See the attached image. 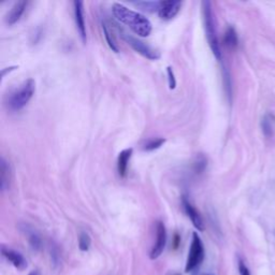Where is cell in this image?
I'll use <instances>...</instances> for the list:
<instances>
[{"label": "cell", "mask_w": 275, "mask_h": 275, "mask_svg": "<svg viewBox=\"0 0 275 275\" xmlns=\"http://www.w3.org/2000/svg\"><path fill=\"white\" fill-rule=\"evenodd\" d=\"M112 12L118 22L128 26L132 32L140 37H148L153 29L151 23L147 17L139 12L130 10L124 5L114 4L112 7Z\"/></svg>", "instance_id": "1"}, {"label": "cell", "mask_w": 275, "mask_h": 275, "mask_svg": "<svg viewBox=\"0 0 275 275\" xmlns=\"http://www.w3.org/2000/svg\"><path fill=\"white\" fill-rule=\"evenodd\" d=\"M36 91V82L33 79L26 80L20 87L9 95L7 106L9 110L16 112L22 110L29 102Z\"/></svg>", "instance_id": "2"}, {"label": "cell", "mask_w": 275, "mask_h": 275, "mask_svg": "<svg viewBox=\"0 0 275 275\" xmlns=\"http://www.w3.org/2000/svg\"><path fill=\"white\" fill-rule=\"evenodd\" d=\"M202 12H203V22H204V29L206 34V39L208 44H210L211 50L214 54L215 57L218 60H222V52L220 43H218L216 29H215V23H214V15L212 10V4L210 2L202 3Z\"/></svg>", "instance_id": "3"}, {"label": "cell", "mask_w": 275, "mask_h": 275, "mask_svg": "<svg viewBox=\"0 0 275 275\" xmlns=\"http://www.w3.org/2000/svg\"><path fill=\"white\" fill-rule=\"evenodd\" d=\"M203 259H204V246H203L202 240L200 239V236L198 235L197 232H194L185 271L187 273L194 271L201 264Z\"/></svg>", "instance_id": "4"}, {"label": "cell", "mask_w": 275, "mask_h": 275, "mask_svg": "<svg viewBox=\"0 0 275 275\" xmlns=\"http://www.w3.org/2000/svg\"><path fill=\"white\" fill-rule=\"evenodd\" d=\"M120 34H121L123 39H124L132 47V49H134L136 52H138L139 54H141L142 56H144V57L150 60H157L160 58V53L158 51L153 49L151 46L147 45L143 41L139 40L138 38L131 36L123 30H120Z\"/></svg>", "instance_id": "5"}, {"label": "cell", "mask_w": 275, "mask_h": 275, "mask_svg": "<svg viewBox=\"0 0 275 275\" xmlns=\"http://www.w3.org/2000/svg\"><path fill=\"white\" fill-rule=\"evenodd\" d=\"M167 243V231L163 222H157L156 224V242L149 253V258L151 260L157 259L163 254Z\"/></svg>", "instance_id": "6"}, {"label": "cell", "mask_w": 275, "mask_h": 275, "mask_svg": "<svg viewBox=\"0 0 275 275\" xmlns=\"http://www.w3.org/2000/svg\"><path fill=\"white\" fill-rule=\"evenodd\" d=\"M182 7V2L177 0H166V2H159L158 14L163 20L169 21L179 12Z\"/></svg>", "instance_id": "7"}, {"label": "cell", "mask_w": 275, "mask_h": 275, "mask_svg": "<svg viewBox=\"0 0 275 275\" xmlns=\"http://www.w3.org/2000/svg\"><path fill=\"white\" fill-rule=\"evenodd\" d=\"M182 204H183L185 213L187 214V216L189 218H191L193 225L196 227V228L199 231H203L204 230V224H203L202 217H201L200 214H199V212L196 210L195 206L191 202H189L187 197L184 196L182 198Z\"/></svg>", "instance_id": "8"}, {"label": "cell", "mask_w": 275, "mask_h": 275, "mask_svg": "<svg viewBox=\"0 0 275 275\" xmlns=\"http://www.w3.org/2000/svg\"><path fill=\"white\" fill-rule=\"evenodd\" d=\"M74 6V18L75 24H77V29L80 34L82 41L86 42V26H85V18H84V10H83V3L80 0H75L73 3Z\"/></svg>", "instance_id": "9"}, {"label": "cell", "mask_w": 275, "mask_h": 275, "mask_svg": "<svg viewBox=\"0 0 275 275\" xmlns=\"http://www.w3.org/2000/svg\"><path fill=\"white\" fill-rule=\"evenodd\" d=\"M2 253L5 257L14 265L16 269H18V270L26 269L27 261L25 260L24 256L22 254H20L12 249L6 248V246H3L2 248Z\"/></svg>", "instance_id": "10"}, {"label": "cell", "mask_w": 275, "mask_h": 275, "mask_svg": "<svg viewBox=\"0 0 275 275\" xmlns=\"http://www.w3.org/2000/svg\"><path fill=\"white\" fill-rule=\"evenodd\" d=\"M11 166L4 157H2V159H0V188H2V191H8L11 184Z\"/></svg>", "instance_id": "11"}, {"label": "cell", "mask_w": 275, "mask_h": 275, "mask_svg": "<svg viewBox=\"0 0 275 275\" xmlns=\"http://www.w3.org/2000/svg\"><path fill=\"white\" fill-rule=\"evenodd\" d=\"M28 3L25 2V0H21V2H17L12 8L11 10L9 11V13L6 16V23L8 25H14L18 21L21 20L22 15L24 14L26 8H27Z\"/></svg>", "instance_id": "12"}, {"label": "cell", "mask_w": 275, "mask_h": 275, "mask_svg": "<svg viewBox=\"0 0 275 275\" xmlns=\"http://www.w3.org/2000/svg\"><path fill=\"white\" fill-rule=\"evenodd\" d=\"M132 151L134 149L132 148H126L124 150H121L118 158H117V171L120 177H125L127 174V169H128V163L129 159L132 155Z\"/></svg>", "instance_id": "13"}, {"label": "cell", "mask_w": 275, "mask_h": 275, "mask_svg": "<svg viewBox=\"0 0 275 275\" xmlns=\"http://www.w3.org/2000/svg\"><path fill=\"white\" fill-rule=\"evenodd\" d=\"M22 231L25 233V235L27 236L28 239V242H29L30 246L33 248V250L35 251H39L41 249V245H42V242H41V239L39 234H38L32 227H29L28 225L24 224L23 227H22Z\"/></svg>", "instance_id": "14"}, {"label": "cell", "mask_w": 275, "mask_h": 275, "mask_svg": "<svg viewBox=\"0 0 275 275\" xmlns=\"http://www.w3.org/2000/svg\"><path fill=\"white\" fill-rule=\"evenodd\" d=\"M238 35L232 26H229L227 28V30L224 35V43L225 45L230 50H234L236 46H238Z\"/></svg>", "instance_id": "15"}, {"label": "cell", "mask_w": 275, "mask_h": 275, "mask_svg": "<svg viewBox=\"0 0 275 275\" xmlns=\"http://www.w3.org/2000/svg\"><path fill=\"white\" fill-rule=\"evenodd\" d=\"M207 166V159L205 158L204 155L199 154L196 156L195 160L193 161V171L196 174H201L205 171Z\"/></svg>", "instance_id": "16"}, {"label": "cell", "mask_w": 275, "mask_h": 275, "mask_svg": "<svg viewBox=\"0 0 275 275\" xmlns=\"http://www.w3.org/2000/svg\"><path fill=\"white\" fill-rule=\"evenodd\" d=\"M102 30H103V35H104V38H106L107 40V43L109 45L110 49L115 52V53H118L119 52V49H118V45L114 39V37H113L112 35V32L109 29V27L106 23H102Z\"/></svg>", "instance_id": "17"}, {"label": "cell", "mask_w": 275, "mask_h": 275, "mask_svg": "<svg viewBox=\"0 0 275 275\" xmlns=\"http://www.w3.org/2000/svg\"><path fill=\"white\" fill-rule=\"evenodd\" d=\"M166 139L164 138H156V139H151L148 140L146 143L143 145L144 150H154L159 148L160 146H163L165 144Z\"/></svg>", "instance_id": "18"}, {"label": "cell", "mask_w": 275, "mask_h": 275, "mask_svg": "<svg viewBox=\"0 0 275 275\" xmlns=\"http://www.w3.org/2000/svg\"><path fill=\"white\" fill-rule=\"evenodd\" d=\"M90 236L86 232H82L79 238V248L82 252H87L90 248Z\"/></svg>", "instance_id": "19"}, {"label": "cell", "mask_w": 275, "mask_h": 275, "mask_svg": "<svg viewBox=\"0 0 275 275\" xmlns=\"http://www.w3.org/2000/svg\"><path fill=\"white\" fill-rule=\"evenodd\" d=\"M134 5L141 8L142 10L149 11V12H153L155 10L158 11V7H159V3L157 2H138V3H135Z\"/></svg>", "instance_id": "20"}, {"label": "cell", "mask_w": 275, "mask_h": 275, "mask_svg": "<svg viewBox=\"0 0 275 275\" xmlns=\"http://www.w3.org/2000/svg\"><path fill=\"white\" fill-rule=\"evenodd\" d=\"M274 125V118L272 115H265L262 120V129L265 135H271L273 131Z\"/></svg>", "instance_id": "21"}, {"label": "cell", "mask_w": 275, "mask_h": 275, "mask_svg": "<svg viewBox=\"0 0 275 275\" xmlns=\"http://www.w3.org/2000/svg\"><path fill=\"white\" fill-rule=\"evenodd\" d=\"M167 73H168V81H169V87L170 89H174L176 86V81L174 77V72L171 67L167 68Z\"/></svg>", "instance_id": "22"}, {"label": "cell", "mask_w": 275, "mask_h": 275, "mask_svg": "<svg viewBox=\"0 0 275 275\" xmlns=\"http://www.w3.org/2000/svg\"><path fill=\"white\" fill-rule=\"evenodd\" d=\"M239 271H240L241 275H251V272H250L249 268L246 267L245 263L242 260L239 261Z\"/></svg>", "instance_id": "23"}, {"label": "cell", "mask_w": 275, "mask_h": 275, "mask_svg": "<svg viewBox=\"0 0 275 275\" xmlns=\"http://www.w3.org/2000/svg\"><path fill=\"white\" fill-rule=\"evenodd\" d=\"M28 275H40V273L38 272V271H33V272H30Z\"/></svg>", "instance_id": "24"}, {"label": "cell", "mask_w": 275, "mask_h": 275, "mask_svg": "<svg viewBox=\"0 0 275 275\" xmlns=\"http://www.w3.org/2000/svg\"><path fill=\"white\" fill-rule=\"evenodd\" d=\"M170 275H179V274H177V273H171Z\"/></svg>", "instance_id": "25"}]
</instances>
